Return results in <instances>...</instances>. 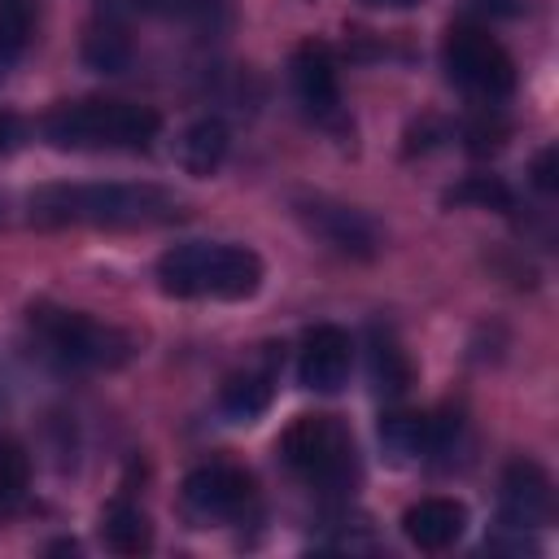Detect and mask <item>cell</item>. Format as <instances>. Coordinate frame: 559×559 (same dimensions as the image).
<instances>
[{"mask_svg":"<svg viewBox=\"0 0 559 559\" xmlns=\"http://www.w3.org/2000/svg\"><path fill=\"white\" fill-rule=\"evenodd\" d=\"M39 227H162L183 214L157 183H44L26 197Z\"/></svg>","mask_w":559,"mask_h":559,"instance_id":"obj_1","label":"cell"},{"mask_svg":"<svg viewBox=\"0 0 559 559\" xmlns=\"http://www.w3.org/2000/svg\"><path fill=\"white\" fill-rule=\"evenodd\" d=\"M262 275V258L227 240H188L157 258V288L179 301H249Z\"/></svg>","mask_w":559,"mask_h":559,"instance_id":"obj_2","label":"cell"},{"mask_svg":"<svg viewBox=\"0 0 559 559\" xmlns=\"http://www.w3.org/2000/svg\"><path fill=\"white\" fill-rule=\"evenodd\" d=\"M162 131V114L153 105H135V100H66L57 109L44 114L39 135L52 148H70V153H135L148 148Z\"/></svg>","mask_w":559,"mask_h":559,"instance_id":"obj_3","label":"cell"},{"mask_svg":"<svg viewBox=\"0 0 559 559\" xmlns=\"http://www.w3.org/2000/svg\"><path fill=\"white\" fill-rule=\"evenodd\" d=\"M31 332L52 362L74 367V371H114L135 354V345L122 328L100 323L87 310L52 306V301L31 306Z\"/></svg>","mask_w":559,"mask_h":559,"instance_id":"obj_4","label":"cell"},{"mask_svg":"<svg viewBox=\"0 0 559 559\" xmlns=\"http://www.w3.org/2000/svg\"><path fill=\"white\" fill-rule=\"evenodd\" d=\"M280 459L314 489L345 493L358 485V445L336 415H297L280 437Z\"/></svg>","mask_w":559,"mask_h":559,"instance_id":"obj_5","label":"cell"},{"mask_svg":"<svg viewBox=\"0 0 559 559\" xmlns=\"http://www.w3.org/2000/svg\"><path fill=\"white\" fill-rule=\"evenodd\" d=\"M441 66H445L450 83H459L463 92H472L480 100H502L515 87V61H511V52L485 26H472V22H454L445 31Z\"/></svg>","mask_w":559,"mask_h":559,"instance_id":"obj_6","label":"cell"},{"mask_svg":"<svg viewBox=\"0 0 559 559\" xmlns=\"http://www.w3.org/2000/svg\"><path fill=\"white\" fill-rule=\"evenodd\" d=\"M258 498L253 476L231 459H210L183 476V511L197 524H231Z\"/></svg>","mask_w":559,"mask_h":559,"instance_id":"obj_7","label":"cell"},{"mask_svg":"<svg viewBox=\"0 0 559 559\" xmlns=\"http://www.w3.org/2000/svg\"><path fill=\"white\" fill-rule=\"evenodd\" d=\"M297 218L306 223L310 236H319L328 249H336L345 258H376L380 245H384L371 214H362L354 205H341V201H328V197L297 201Z\"/></svg>","mask_w":559,"mask_h":559,"instance_id":"obj_8","label":"cell"},{"mask_svg":"<svg viewBox=\"0 0 559 559\" xmlns=\"http://www.w3.org/2000/svg\"><path fill=\"white\" fill-rule=\"evenodd\" d=\"M354 367V341L336 323H319L301 336L297 349V384L310 393H341Z\"/></svg>","mask_w":559,"mask_h":559,"instance_id":"obj_9","label":"cell"},{"mask_svg":"<svg viewBox=\"0 0 559 559\" xmlns=\"http://www.w3.org/2000/svg\"><path fill=\"white\" fill-rule=\"evenodd\" d=\"M288 70H293V92L314 122L341 118V79H336V57L328 44H319V39L297 44Z\"/></svg>","mask_w":559,"mask_h":559,"instance_id":"obj_10","label":"cell"},{"mask_svg":"<svg viewBox=\"0 0 559 559\" xmlns=\"http://www.w3.org/2000/svg\"><path fill=\"white\" fill-rule=\"evenodd\" d=\"M555 489L550 476L533 459H515L502 472V524L507 528H542L550 524Z\"/></svg>","mask_w":559,"mask_h":559,"instance_id":"obj_11","label":"cell"},{"mask_svg":"<svg viewBox=\"0 0 559 559\" xmlns=\"http://www.w3.org/2000/svg\"><path fill=\"white\" fill-rule=\"evenodd\" d=\"M467 528V507L459 498H419L402 511V533L415 550H450Z\"/></svg>","mask_w":559,"mask_h":559,"instance_id":"obj_12","label":"cell"},{"mask_svg":"<svg viewBox=\"0 0 559 559\" xmlns=\"http://www.w3.org/2000/svg\"><path fill=\"white\" fill-rule=\"evenodd\" d=\"M227 148H231V135H227V122L223 118H197L183 135H179V166L197 179H210L218 175V166L227 162Z\"/></svg>","mask_w":559,"mask_h":559,"instance_id":"obj_13","label":"cell"},{"mask_svg":"<svg viewBox=\"0 0 559 559\" xmlns=\"http://www.w3.org/2000/svg\"><path fill=\"white\" fill-rule=\"evenodd\" d=\"M367 371H371V389H376L384 402L406 397V389H411V380H415V367H411L406 349L397 345V336H393V332H380V328H371Z\"/></svg>","mask_w":559,"mask_h":559,"instance_id":"obj_14","label":"cell"},{"mask_svg":"<svg viewBox=\"0 0 559 559\" xmlns=\"http://www.w3.org/2000/svg\"><path fill=\"white\" fill-rule=\"evenodd\" d=\"M100 542L114 555H144L153 546V524L131 498H114L100 511Z\"/></svg>","mask_w":559,"mask_h":559,"instance_id":"obj_15","label":"cell"},{"mask_svg":"<svg viewBox=\"0 0 559 559\" xmlns=\"http://www.w3.org/2000/svg\"><path fill=\"white\" fill-rule=\"evenodd\" d=\"M271 371H236L227 376L223 393H218V406L231 424H253L266 406H271Z\"/></svg>","mask_w":559,"mask_h":559,"instance_id":"obj_16","label":"cell"},{"mask_svg":"<svg viewBox=\"0 0 559 559\" xmlns=\"http://www.w3.org/2000/svg\"><path fill=\"white\" fill-rule=\"evenodd\" d=\"M380 441L384 450L406 463L415 454H428V441H432V428H428V415H415V411H389L380 419Z\"/></svg>","mask_w":559,"mask_h":559,"instance_id":"obj_17","label":"cell"},{"mask_svg":"<svg viewBox=\"0 0 559 559\" xmlns=\"http://www.w3.org/2000/svg\"><path fill=\"white\" fill-rule=\"evenodd\" d=\"M83 61H87L92 70H100V74H118V70H127V61H131V44H127L122 26H114V22H96V26L83 35Z\"/></svg>","mask_w":559,"mask_h":559,"instance_id":"obj_18","label":"cell"},{"mask_svg":"<svg viewBox=\"0 0 559 559\" xmlns=\"http://www.w3.org/2000/svg\"><path fill=\"white\" fill-rule=\"evenodd\" d=\"M31 493V459L17 441L0 437V515H13Z\"/></svg>","mask_w":559,"mask_h":559,"instance_id":"obj_19","label":"cell"},{"mask_svg":"<svg viewBox=\"0 0 559 559\" xmlns=\"http://www.w3.org/2000/svg\"><path fill=\"white\" fill-rule=\"evenodd\" d=\"M441 201H445V205H476V210H498V214H507V210L515 205V192H511L498 175H467V179L454 183Z\"/></svg>","mask_w":559,"mask_h":559,"instance_id":"obj_20","label":"cell"},{"mask_svg":"<svg viewBox=\"0 0 559 559\" xmlns=\"http://www.w3.org/2000/svg\"><path fill=\"white\" fill-rule=\"evenodd\" d=\"M31 44V4L26 0H0V79L13 70V61Z\"/></svg>","mask_w":559,"mask_h":559,"instance_id":"obj_21","label":"cell"},{"mask_svg":"<svg viewBox=\"0 0 559 559\" xmlns=\"http://www.w3.org/2000/svg\"><path fill=\"white\" fill-rule=\"evenodd\" d=\"M555 162H559L555 144H546V148L533 157V188H537V192H546V197L559 188V170H555Z\"/></svg>","mask_w":559,"mask_h":559,"instance_id":"obj_22","label":"cell"},{"mask_svg":"<svg viewBox=\"0 0 559 559\" xmlns=\"http://www.w3.org/2000/svg\"><path fill=\"white\" fill-rule=\"evenodd\" d=\"M144 4L166 17H205L214 9V0H144Z\"/></svg>","mask_w":559,"mask_h":559,"instance_id":"obj_23","label":"cell"},{"mask_svg":"<svg viewBox=\"0 0 559 559\" xmlns=\"http://www.w3.org/2000/svg\"><path fill=\"white\" fill-rule=\"evenodd\" d=\"M22 140H26V127H22L9 109H0V157H4V153H13Z\"/></svg>","mask_w":559,"mask_h":559,"instance_id":"obj_24","label":"cell"},{"mask_svg":"<svg viewBox=\"0 0 559 559\" xmlns=\"http://www.w3.org/2000/svg\"><path fill=\"white\" fill-rule=\"evenodd\" d=\"M367 4H376V9H411L419 0H367Z\"/></svg>","mask_w":559,"mask_h":559,"instance_id":"obj_25","label":"cell"}]
</instances>
